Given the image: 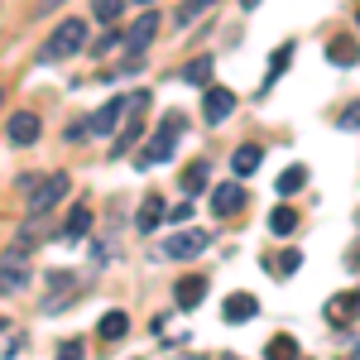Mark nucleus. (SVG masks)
Here are the masks:
<instances>
[{"mask_svg": "<svg viewBox=\"0 0 360 360\" xmlns=\"http://www.w3.org/2000/svg\"><path fill=\"white\" fill-rule=\"evenodd\" d=\"M72 193V183H68V173H39V183L29 188V217H49L63 197Z\"/></svg>", "mask_w": 360, "mask_h": 360, "instance_id": "nucleus-1", "label": "nucleus"}, {"mask_svg": "<svg viewBox=\"0 0 360 360\" xmlns=\"http://www.w3.org/2000/svg\"><path fill=\"white\" fill-rule=\"evenodd\" d=\"M183 115L173 111V115H164V125H159V135L144 144V154H139V164L149 168V164H164V159H173V149H178V135H183Z\"/></svg>", "mask_w": 360, "mask_h": 360, "instance_id": "nucleus-2", "label": "nucleus"}, {"mask_svg": "<svg viewBox=\"0 0 360 360\" xmlns=\"http://www.w3.org/2000/svg\"><path fill=\"white\" fill-rule=\"evenodd\" d=\"M82 44H86V25H82V20H63V25L49 34V44H44V63H53V58H72Z\"/></svg>", "mask_w": 360, "mask_h": 360, "instance_id": "nucleus-3", "label": "nucleus"}, {"mask_svg": "<svg viewBox=\"0 0 360 360\" xmlns=\"http://www.w3.org/2000/svg\"><path fill=\"white\" fill-rule=\"evenodd\" d=\"M135 111V96H115V101H106V106H101V111L91 115V135L96 139H106L115 130V125H120V115H130Z\"/></svg>", "mask_w": 360, "mask_h": 360, "instance_id": "nucleus-4", "label": "nucleus"}, {"mask_svg": "<svg viewBox=\"0 0 360 360\" xmlns=\"http://www.w3.org/2000/svg\"><path fill=\"white\" fill-rule=\"evenodd\" d=\"M207 240H212L207 231H178V236H168V240H164L159 255H168V259H193V255L207 250Z\"/></svg>", "mask_w": 360, "mask_h": 360, "instance_id": "nucleus-5", "label": "nucleus"}, {"mask_svg": "<svg viewBox=\"0 0 360 360\" xmlns=\"http://www.w3.org/2000/svg\"><path fill=\"white\" fill-rule=\"evenodd\" d=\"M39 115L34 111H15L10 120H5V135H10V144H39Z\"/></svg>", "mask_w": 360, "mask_h": 360, "instance_id": "nucleus-6", "label": "nucleus"}, {"mask_svg": "<svg viewBox=\"0 0 360 360\" xmlns=\"http://www.w3.org/2000/svg\"><path fill=\"white\" fill-rule=\"evenodd\" d=\"M202 111H207V125H221L226 115L236 111V91H226V86H207V96H202Z\"/></svg>", "mask_w": 360, "mask_h": 360, "instance_id": "nucleus-7", "label": "nucleus"}, {"mask_svg": "<svg viewBox=\"0 0 360 360\" xmlns=\"http://www.w3.org/2000/svg\"><path fill=\"white\" fill-rule=\"evenodd\" d=\"M240 207H245V188L240 183H221L212 193V217H236Z\"/></svg>", "mask_w": 360, "mask_h": 360, "instance_id": "nucleus-8", "label": "nucleus"}, {"mask_svg": "<svg viewBox=\"0 0 360 360\" xmlns=\"http://www.w3.org/2000/svg\"><path fill=\"white\" fill-rule=\"evenodd\" d=\"M356 312H360V293H336L332 303H327V322L332 327H351Z\"/></svg>", "mask_w": 360, "mask_h": 360, "instance_id": "nucleus-9", "label": "nucleus"}, {"mask_svg": "<svg viewBox=\"0 0 360 360\" xmlns=\"http://www.w3.org/2000/svg\"><path fill=\"white\" fill-rule=\"evenodd\" d=\"M159 25H164L159 15H139V20H135V29L125 34V44H130V53H144V49L154 44V34H159Z\"/></svg>", "mask_w": 360, "mask_h": 360, "instance_id": "nucleus-10", "label": "nucleus"}, {"mask_svg": "<svg viewBox=\"0 0 360 360\" xmlns=\"http://www.w3.org/2000/svg\"><path fill=\"white\" fill-rule=\"evenodd\" d=\"M255 312H259V303H255L250 293H231V298H226V307H221L226 322H250Z\"/></svg>", "mask_w": 360, "mask_h": 360, "instance_id": "nucleus-11", "label": "nucleus"}, {"mask_svg": "<svg viewBox=\"0 0 360 360\" xmlns=\"http://www.w3.org/2000/svg\"><path fill=\"white\" fill-rule=\"evenodd\" d=\"M259 159H264V149H259V144H240V149L231 154V168H236V178H250V173L259 168Z\"/></svg>", "mask_w": 360, "mask_h": 360, "instance_id": "nucleus-12", "label": "nucleus"}, {"mask_svg": "<svg viewBox=\"0 0 360 360\" xmlns=\"http://www.w3.org/2000/svg\"><path fill=\"white\" fill-rule=\"evenodd\" d=\"M212 10H217V0H183V5L173 10V25H178V29H188L193 20H202V15H212Z\"/></svg>", "mask_w": 360, "mask_h": 360, "instance_id": "nucleus-13", "label": "nucleus"}, {"mask_svg": "<svg viewBox=\"0 0 360 360\" xmlns=\"http://www.w3.org/2000/svg\"><path fill=\"white\" fill-rule=\"evenodd\" d=\"M356 58H360V49H356V39H332L327 44V63H336V68H356Z\"/></svg>", "mask_w": 360, "mask_h": 360, "instance_id": "nucleus-14", "label": "nucleus"}, {"mask_svg": "<svg viewBox=\"0 0 360 360\" xmlns=\"http://www.w3.org/2000/svg\"><path fill=\"white\" fill-rule=\"evenodd\" d=\"M274 188H278V197H293V193H303V188H307V168H303V164L283 168V173L274 178Z\"/></svg>", "mask_w": 360, "mask_h": 360, "instance_id": "nucleus-15", "label": "nucleus"}, {"mask_svg": "<svg viewBox=\"0 0 360 360\" xmlns=\"http://www.w3.org/2000/svg\"><path fill=\"white\" fill-rule=\"evenodd\" d=\"M173 293H178V307H197V303H202V293H207V278H197V274L183 278Z\"/></svg>", "mask_w": 360, "mask_h": 360, "instance_id": "nucleus-16", "label": "nucleus"}, {"mask_svg": "<svg viewBox=\"0 0 360 360\" xmlns=\"http://www.w3.org/2000/svg\"><path fill=\"white\" fill-rule=\"evenodd\" d=\"M159 221H164V202H159V197H144V207H139L135 226H139V231H154Z\"/></svg>", "mask_w": 360, "mask_h": 360, "instance_id": "nucleus-17", "label": "nucleus"}, {"mask_svg": "<svg viewBox=\"0 0 360 360\" xmlns=\"http://www.w3.org/2000/svg\"><path fill=\"white\" fill-rule=\"evenodd\" d=\"M264 360H298V341H293V336H274V341L264 346Z\"/></svg>", "mask_w": 360, "mask_h": 360, "instance_id": "nucleus-18", "label": "nucleus"}, {"mask_svg": "<svg viewBox=\"0 0 360 360\" xmlns=\"http://www.w3.org/2000/svg\"><path fill=\"white\" fill-rule=\"evenodd\" d=\"M125 332H130V317H125V312H106V317H101V336H106V341H120Z\"/></svg>", "mask_w": 360, "mask_h": 360, "instance_id": "nucleus-19", "label": "nucleus"}, {"mask_svg": "<svg viewBox=\"0 0 360 360\" xmlns=\"http://www.w3.org/2000/svg\"><path fill=\"white\" fill-rule=\"evenodd\" d=\"M293 226H298V212H293V207H274V212H269V231H274V236H288Z\"/></svg>", "mask_w": 360, "mask_h": 360, "instance_id": "nucleus-20", "label": "nucleus"}, {"mask_svg": "<svg viewBox=\"0 0 360 360\" xmlns=\"http://www.w3.org/2000/svg\"><path fill=\"white\" fill-rule=\"evenodd\" d=\"M91 15H96L101 25H115V20L125 15V0H91Z\"/></svg>", "mask_w": 360, "mask_h": 360, "instance_id": "nucleus-21", "label": "nucleus"}, {"mask_svg": "<svg viewBox=\"0 0 360 360\" xmlns=\"http://www.w3.org/2000/svg\"><path fill=\"white\" fill-rule=\"evenodd\" d=\"M207 173H212L207 164H188V173H183V193H188V197H197L202 188H207Z\"/></svg>", "mask_w": 360, "mask_h": 360, "instance_id": "nucleus-22", "label": "nucleus"}, {"mask_svg": "<svg viewBox=\"0 0 360 360\" xmlns=\"http://www.w3.org/2000/svg\"><path fill=\"white\" fill-rule=\"evenodd\" d=\"M86 231H91V212L77 207V212L68 217V226H63V236H68V240H77V236H86Z\"/></svg>", "mask_w": 360, "mask_h": 360, "instance_id": "nucleus-23", "label": "nucleus"}, {"mask_svg": "<svg viewBox=\"0 0 360 360\" xmlns=\"http://www.w3.org/2000/svg\"><path fill=\"white\" fill-rule=\"evenodd\" d=\"M207 77H212V58H197V63L183 68V82H193V86H207Z\"/></svg>", "mask_w": 360, "mask_h": 360, "instance_id": "nucleus-24", "label": "nucleus"}, {"mask_svg": "<svg viewBox=\"0 0 360 360\" xmlns=\"http://www.w3.org/2000/svg\"><path fill=\"white\" fill-rule=\"evenodd\" d=\"M288 63H293V44H278L274 58H269V82H264V86H274V77L283 72V68H288Z\"/></svg>", "mask_w": 360, "mask_h": 360, "instance_id": "nucleus-25", "label": "nucleus"}, {"mask_svg": "<svg viewBox=\"0 0 360 360\" xmlns=\"http://www.w3.org/2000/svg\"><path fill=\"white\" fill-rule=\"evenodd\" d=\"M20 288H25V269L5 264V298H10V293H20Z\"/></svg>", "mask_w": 360, "mask_h": 360, "instance_id": "nucleus-26", "label": "nucleus"}, {"mask_svg": "<svg viewBox=\"0 0 360 360\" xmlns=\"http://www.w3.org/2000/svg\"><path fill=\"white\" fill-rule=\"evenodd\" d=\"M298 264H303V259H298V250H288L283 259H274V274H293Z\"/></svg>", "mask_w": 360, "mask_h": 360, "instance_id": "nucleus-27", "label": "nucleus"}, {"mask_svg": "<svg viewBox=\"0 0 360 360\" xmlns=\"http://www.w3.org/2000/svg\"><path fill=\"white\" fill-rule=\"evenodd\" d=\"M53 360H82V341H63Z\"/></svg>", "mask_w": 360, "mask_h": 360, "instance_id": "nucleus-28", "label": "nucleus"}, {"mask_svg": "<svg viewBox=\"0 0 360 360\" xmlns=\"http://www.w3.org/2000/svg\"><path fill=\"white\" fill-rule=\"evenodd\" d=\"M15 351H20V336H15V327H5V360H15Z\"/></svg>", "mask_w": 360, "mask_h": 360, "instance_id": "nucleus-29", "label": "nucleus"}, {"mask_svg": "<svg viewBox=\"0 0 360 360\" xmlns=\"http://www.w3.org/2000/svg\"><path fill=\"white\" fill-rule=\"evenodd\" d=\"M240 5H245V10H255V5H259V0H240Z\"/></svg>", "mask_w": 360, "mask_h": 360, "instance_id": "nucleus-30", "label": "nucleus"}, {"mask_svg": "<svg viewBox=\"0 0 360 360\" xmlns=\"http://www.w3.org/2000/svg\"><path fill=\"white\" fill-rule=\"evenodd\" d=\"M144 5H149V0H144Z\"/></svg>", "mask_w": 360, "mask_h": 360, "instance_id": "nucleus-31", "label": "nucleus"}]
</instances>
